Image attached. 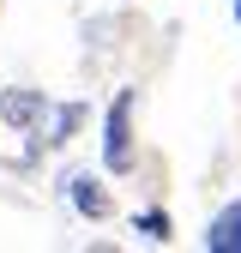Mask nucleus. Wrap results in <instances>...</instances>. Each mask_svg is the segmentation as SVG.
Wrapping results in <instances>:
<instances>
[{"label": "nucleus", "mask_w": 241, "mask_h": 253, "mask_svg": "<svg viewBox=\"0 0 241 253\" xmlns=\"http://www.w3.org/2000/svg\"><path fill=\"white\" fill-rule=\"evenodd\" d=\"M42 97H37V90H6V97H0V115H6V121H18V126H30V121H42Z\"/></svg>", "instance_id": "nucleus-4"}, {"label": "nucleus", "mask_w": 241, "mask_h": 253, "mask_svg": "<svg viewBox=\"0 0 241 253\" xmlns=\"http://www.w3.org/2000/svg\"><path fill=\"white\" fill-rule=\"evenodd\" d=\"M79 121H84V109H79V103H67V109H60V115H54V133H48V139L60 145V139H67V133H73V126H79Z\"/></svg>", "instance_id": "nucleus-6"}, {"label": "nucleus", "mask_w": 241, "mask_h": 253, "mask_svg": "<svg viewBox=\"0 0 241 253\" xmlns=\"http://www.w3.org/2000/svg\"><path fill=\"white\" fill-rule=\"evenodd\" d=\"M205 247H211V253H241V199L223 205V211L205 223Z\"/></svg>", "instance_id": "nucleus-2"}, {"label": "nucleus", "mask_w": 241, "mask_h": 253, "mask_svg": "<svg viewBox=\"0 0 241 253\" xmlns=\"http://www.w3.org/2000/svg\"><path fill=\"white\" fill-rule=\"evenodd\" d=\"M139 229H145L151 241H169V235H175V223H169V211H139Z\"/></svg>", "instance_id": "nucleus-5"}, {"label": "nucleus", "mask_w": 241, "mask_h": 253, "mask_svg": "<svg viewBox=\"0 0 241 253\" xmlns=\"http://www.w3.org/2000/svg\"><path fill=\"white\" fill-rule=\"evenodd\" d=\"M133 90H120V97L109 103V121H103V163L115 175H127L133 169Z\"/></svg>", "instance_id": "nucleus-1"}, {"label": "nucleus", "mask_w": 241, "mask_h": 253, "mask_svg": "<svg viewBox=\"0 0 241 253\" xmlns=\"http://www.w3.org/2000/svg\"><path fill=\"white\" fill-rule=\"evenodd\" d=\"M67 193H73V205H79L84 217H109V211H115V199L103 193V181H97V175H73V181H67Z\"/></svg>", "instance_id": "nucleus-3"}, {"label": "nucleus", "mask_w": 241, "mask_h": 253, "mask_svg": "<svg viewBox=\"0 0 241 253\" xmlns=\"http://www.w3.org/2000/svg\"><path fill=\"white\" fill-rule=\"evenodd\" d=\"M235 24H241V0H235Z\"/></svg>", "instance_id": "nucleus-7"}]
</instances>
